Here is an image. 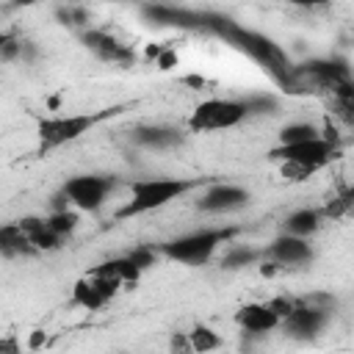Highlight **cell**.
<instances>
[{
  "label": "cell",
  "mask_w": 354,
  "mask_h": 354,
  "mask_svg": "<svg viewBox=\"0 0 354 354\" xmlns=\"http://www.w3.org/2000/svg\"><path fill=\"white\" fill-rule=\"evenodd\" d=\"M196 30H207V33L224 39L227 44H232L235 50H241L252 61H257L279 86L296 88L293 66H290L288 55L282 53V47L274 39H268V36L252 30V28H243L235 19H230L224 14H216V11H199V28Z\"/></svg>",
  "instance_id": "obj_1"
},
{
  "label": "cell",
  "mask_w": 354,
  "mask_h": 354,
  "mask_svg": "<svg viewBox=\"0 0 354 354\" xmlns=\"http://www.w3.org/2000/svg\"><path fill=\"white\" fill-rule=\"evenodd\" d=\"M337 158V147L326 136H315L307 141H293V144H279L271 149V160L282 163V174L288 180H304L332 163Z\"/></svg>",
  "instance_id": "obj_2"
},
{
  "label": "cell",
  "mask_w": 354,
  "mask_h": 354,
  "mask_svg": "<svg viewBox=\"0 0 354 354\" xmlns=\"http://www.w3.org/2000/svg\"><path fill=\"white\" fill-rule=\"evenodd\" d=\"M205 180H185V177H152V180H136L130 188V199L124 207H119L116 218H130V216H141L149 210H158L174 199H180L183 194L194 191L196 185H202Z\"/></svg>",
  "instance_id": "obj_3"
},
{
  "label": "cell",
  "mask_w": 354,
  "mask_h": 354,
  "mask_svg": "<svg viewBox=\"0 0 354 354\" xmlns=\"http://www.w3.org/2000/svg\"><path fill=\"white\" fill-rule=\"evenodd\" d=\"M238 230L235 227H221V230H196V232H188V235H180L174 241H166L160 246V252L169 257V260H177V263H185V266H202V263H210V257L216 254V249L221 243H227Z\"/></svg>",
  "instance_id": "obj_4"
},
{
  "label": "cell",
  "mask_w": 354,
  "mask_h": 354,
  "mask_svg": "<svg viewBox=\"0 0 354 354\" xmlns=\"http://www.w3.org/2000/svg\"><path fill=\"white\" fill-rule=\"evenodd\" d=\"M249 116L246 100H205L191 111L188 130L191 133H213L238 127Z\"/></svg>",
  "instance_id": "obj_5"
},
{
  "label": "cell",
  "mask_w": 354,
  "mask_h": 354,
  "mask_svg": "<svg viewBox=\"0 0 354 354\" xmlns=\"http://www.w3.org/2000/svg\"><path fill=\"white\" fill-rule=\"evenodd\" d=\"M105 116V113H102ZM102 116H94V113H69V116H50V119H41L39 122V147L44 152L55 149V147H64L75 138H80L83 133H88Z\"/></svg>",
  "instance_id": "obj_6"
},
{
  "label": "cell",
  "mask_w": 354,
  "mask_h": 354,
  "mask_svg": "<svg viewBox=\"0 0 354 354\" xmlns=\"http://www.w3.org/2000/svg\"><path fill=\"white\" fill-rule=\"evenodd\" d=\"M116 188V180L108 174H77L64 183V199L80 210H97L105 205L108 194Z\"/></svg>",
  "instance_id": "obj_7"
},
{
  "label": "cell",
  "mask_w": 354,
  "mask_h": 354,
  "mask_svg": "<svg viewBox=\"0 0 354 354\" xmlns=\"http://www.w3.org/2000/svg\"><path fill=\"white\" fill-rule=\"evenodd\" d=\"M326 321H329V307H321V304L304 299V301H293L290 313L282 318V326L296 340H313L321 335Z\"/></svg>",
  "instance_id": "obj_8"
},
{
  "label": "cell",
  "mask_w": 354,
  "mask_h": 354,
  "mask_svg": "<svg viewBox=\"0 0 354 354\" xmlns=\"http://www.w3.org/2000/svg\"><path fill=\"white\" fill-rule=\"evenodd\" d=\"M293 75H296V88L301 83H310V86H321V88H337L343 86L346 80H351L348 75V66L337 58H315V61H307L304 66H293Z\"/></svg>",
  "instance_id": "obj_9"
},
{
  "label": "cell",
  "mask_w": 354,
  "mask_h": 354,
  "mask_svg": "<svg viewBox=\"0 0 354 354\" xmlns=\"http://www.w3.org/2000/svg\"><path fill=\"white\" fill-rule=\"evenodd\" d=\"M119 288H122V282H116L113 277L100 274V271L94 268L91 274H86L83 279L75 282V288H72V301L80 304V307H86V310H100V307H105V304L116 296Z\"/></svg>",
  "instance_id": "obj_10"
},
{
  "label": "cell",
  "mask_w": 354,
  "mask_h": 354,
  "mask_svg": "<svg viewBox=\"0 0 354 354\" xmlns=\"http://www.w3.org/2000/svg\"><path fill=\"white\" fill-rule=\"evenodd\" d=\"M271 263L277 266H304L313 260V246L307 243V238L301 235H290V232H282L279 238H274L268 243V249L263 252Z\"/></svg>",
  "instance_id": "obj_11"
},
{
  "label": "cell",
  "mask_w": 354,
  "mask_h": 354,
  "mask_svg": "<svg viewBox=\"0 0 354 354\" xmlns=\"http://www.w3.org/2000/svg\"><path fill=\"white\" fill-rule=\"evenodd\" d=\"M235 324L249 335H266V332H274L282 324V315L274 310L271 301H252V304L238 307Z\"/></svg>",
  "instance_id": "obj_12"
},
{
  "label": "cell",
  "mask_w": 354,
  "mask_h": 354,
  "mask_svg": "<svg viewBox=\"0 0 354 354\" xmlns=\"http://www.w3.org/2000/svg\"><path fill=\"white\" fill-rule=\"evenodd\" d=\"M246 202H249V191H246V188L218 183V185H210V188L196 199V207H199L202 213H227V210L243 207Z\"/></svg>",
  "instance_id": "obj_13"
},
{
  "label": "cell",
  "mask_w": 354,
  "mask_h": 354,
  "mask_svg": "<svg viewBox=\"0 0 354 354\" xmlns=\"http://www.w3.org/2000/svg\"><path fill=\"white\" fill-rule=\"evenodd\" d=\"M83 44L102 61H111V64H130L136 55L127 44H122L116 36L105 33V30H86L83 33Z\"/></svg>",
  "instance_id": "obj_14"
},
{
  "label": "cell",
  "mask_w": 354,
  "mask_h": 354,
  "mask_svg": "<svg viewBox=\"0 0 354 354\" xmlns=\"http://www.w3.org/2000/svg\"><path fill=\"white\" fill-rule=\"evenodd\" d=\"M133 141L144 149H174L185 141V136L169 124H141L133 130Z\"/></svg>",
  "instance_id": "obj_15"
},
{
  "label": "cell",
  "mask_w": 354,
  "mask_h": 354,
  "mask_svg": "<svg viewBox=\"0 0 354 354\" xmlns=\"http://www.w3.org/2000/svg\"><path fill=\"white\" fill-rule=\"evenodd\" d=\"M19 227L25 230V235L30 238L33 249L36 252H50V249H58L61 246V235L47 224V218H19Z\"/></svg>",
  "instance_id": "obj_16"
},
{
  "label": "cell",
  "mask_w": 354,
  "mask_h": 354,
  "mask_svg": "<svg viewBox=\"0 0 354 354\" xmlns=\"http://www.w3.org/2000/svg\"><path fill=\"white\" fill-rule=\"evenodd\" d=\"M321 218H324V216H321V210H315V207L293 210V213L285 218V232L307 238V235H313V232L321 227Z\"/></svg>",
  "instance_id": "obj_17"
},
{
  "label": "cell",
  "mask_w": 354,
  "mask_h": 354,
  "mask_svg": "<svg viewBox=\"0 0 354 354\" xmlns=\"http://www.w3.org/2000/svg\"><path fill=\"white\" fill-rule=\"evenodd\" d=\"M0 249H3L6 257H14V254H33V252H36L33 243H30V238L25 235V230H22L19 224L3 227V232H0Z\"/></svg>",
  "instance_id": "obj_18"
},
{
  "label": "cell",
  "mask_w": 354,
  "mask_h": 354,
  "mask_svg": "<svg viewBox=\"0 0 354 354\" xmlns=\"http://www.w3.org/2000/svg\"><path fill=\"white\" fill-rule=\"evenodd\" d=\"M97 271H100V274L113 277V279H116V282H122V285L136 282V279H138V274H141V268L133 263V257H130V254H124V257H113V260H105V263H100V266H97Z\"/></svg>",
  "instance_id": "obj_19"
},
{
  "label": "cell",
  "mask_w": 354,
  "mask_h": 354,
  "mask_svg": "<svg viewBox=\"0 0 354 354\" xmlns=\"http://www.w3.org/2000/svg\"><path fill=\"white\" fill-rule=\"evenodd\" d=\"M321 136V130L310 122H293V124H285L279 130V144H293V141H307V138H315Z\"/></svg>",
  "instance_id": "obj_20"
},
{
  "label": "cell",
  "mask_w": 354,
  "mask_h": 354,
  "mask_svg": "<svg viewBox=\"0 0 354 354\" xmlns=\"http://www.w3.org/2000/svg\"><path fill=\"white\" fill-rule=\"evenodd\" d=\"M218 343H221V340L216 337L213 329H207V326H196V329L188 332L185 348H191V351H210V348H216Z\"/></svg>",
  "instance_id": "obj_21"
},
{
  "label": "cell",
  "mask_w": 354,
  "mask_h": 354,
  "mask_svg": "<svg viewBox=\"0 0 354 354\" xmlns=\"http://www.w3.org/2000/svg\"><path fill=\"white\" fill-rule=\"evenodd\" d=\"M260 254L249 246H232L224 257H221V268H243V266H252Z\"/></svg>",
  "instance_id": "obj_22"
},
{
  "label": "cell",
  "mask_w": 354,
  "mask_h": 354,
  "mask_svg": "<svg viewBox=\"0 0 354 354\" xmlns=\"http://www.w3.org/2000/svg\"><path fill=\"white\" fill-rule=\"evenodd\" d=\"M47 224L64 238V235H69V232L77 227V216H75L72 210H66V207H58L53 216H47Z\"/></svg>",
  "instance_id": "obj_23"
},
{
  "label": "cell",
  "mask_w": 354,
  "mask_h": 354,
  "mask_svg": "<svg viewBox=\"0 0 354 354\" xmlns=\"http://www.w3.org/2000/svg\"><path fill=\"white\" fill-rule=\"evenodd\" d=\"M130 257H133V263L144 271V268H149V266H155V249H149V246H138V249H133L130 252Z\"/></svg>",
  "instance_id": "obj_24"
},
{
  "label": "cell",
  "mask_w": 354,
  "mask_h": 354,
  "mask_svg": "<svg viewBox=\"0 0 354 354\" xmlns=\"http://www.w3.org/2000/svg\"><path fill=\"white\" fill-rule=\"evenodd\" d=\"M246 105H249V113H266V111H274L277 108L274 97H249Z\"/></svg>",
  "instance_id": "obj_25"
},
{
  "label": "cell",
  "mask_w": 354,
  "mask_h": 354,
  "mask_svg": "<svg viewBox=\"0 0 354 354\" xmlns=\"http://www.w3.org/2000/svg\"><path fill=\"white\" fill-rule=\"evenodd\" d=\"M282 3L296 6V8H321V6H326V3H332V0H282Z\"/></svg>",
  "instance_id": "obj_26"
},
{
  "label": "cell",
  "mask_w": 354,
  "mask_h": 354,
  "mask_svg": "<svg viewBox=\"0 0 354 354\" xmlns=\"http://www.w3.org/2000/svg\"><path fill=\"white\" fill-rule=\"evenodd\" d=\"M36 3H41V0H14V6H22V8L25 6H36Z\"/></svg>",
  "instance_id": "obj_27"
},
{
  "label": "cell",
  "mask_w": 354,
  "mask_h": 354,
  "mask_svg": "<svg viewBox=\"0 0 354 354\" xmlns=\"http://www.w3.org/2000/svg\"><path fill=\"white\" fill-rule=\"evenodd\" d=\"M346 199H348V202H354V183H351V188H348V194H346Z\"/></svg>",
  "instance_id": "obj_28"
}]
</instances>
